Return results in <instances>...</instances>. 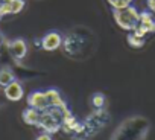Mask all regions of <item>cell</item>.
<instances>
[{"label":"cell","instance_id":"6da1fadb","mask_svg":"<svg viewBox=\"0 0 155 140\" xmlns=\"http://www.w3.org/2000/svg\"><path fill=\"white\" fill-rule=\"evenodd\" d=\"M149 125L141 117L128 119L116 132L113 140H144Z\"/></svg>","mask_w":155,"mask_h":140},{"label":"cell","instance_id":"7a4b0ae2","mask_svg":"<svg viewBox=\"0 0 155 140\" xmlns=\"http://www.w3.org/2000/svg\"><path fill=\"white\" fill-rule=\"evenodd\" d=\"M113 17L116 25L126 32L135 31L140 23V11L132 5L125 9H113Z\"/></svg>","mask_w":155,"mask_h":140},{"label":"cell","instance_id":"3957f363","mask_svg":"<svg viewBox=\"0 0 155 140\" xmlns=\"http://www.w3.org/2000/svg\"><path fill=\"white\" fill-rule=\"evenodd\" d=\"M135 32L143 35V37H146L147 34L155 32V18H153V14L150 11L140 12V23H138Z\"/></svg>","mask_w":155,"mask_h":140},{"label":"cell","instance_id":"277c9868","mask_svg":"<svg viewBox=\"0 0 155 140\" xmlns=\"http://www.w3.org/2000/svg\"><path fill=\"white\" fill-rule=\"evenodd\" d=\"M62 41H64V38L58 31H50L41 38V49H44L47 52L58 50L62 46Z\"/></svg>","mask_w":155,"mask_h":140},{"label":"cell","instance_id":"5b68a950","mask_svg":"<svg viewBox=\"0 0 155 140\" xmlns=\"http://www.w3.org/2000/svg\"><path fill=\"white\" fill-rule=\"evenodd\" d=\"M28 107H32L38 111H44V110L50 108L47 92H32L28 96Z\"/></svg>","mask_w":155,"mask_h":140},{"label":"cell","instance_id":"8992f818","mask_svg":"<svg viewBox=\"0 0 155 140\" xmlns=\"http://www.w3.org/2000/svg\"><path fill=\"white\" fill-rule=\"evenodd\" d=\"M6 46H8V50L9 53L12 55V58L15 59H23L26 55H28V44L25 40L21 38H15L12 41H5Z\"/></svg>","mask_w":155,"mask_h":140},{"label":"cell","instance_id":"52a82bcc","mask_svg":"<svg viewBox=\"0 0 155 140\" xmlns=\"http://www.w3.org/2000/svg\"><path fill=\"white\" fill-rule=\"evenodd\" d=\"M3 93H5V98H6L8 101H11V102H18V101H21L23 96H25L23 85H21L17 79L12 81L9 85L5 87V88H3Z\"/></svg>","mask_w":155,"mask_h":140},{"label":"cell","instance_id":"ba28073f","mask_svg":"<svg viewBox=\"0 0 155 140\" xmlns=\"http://www.w3.org/2000/svg\"><path fill=\"white\" fill-rule=\"evenodd\" d=\"M40 114L41 111L32 108V107H28L26 110H23L21 113V117H23V122L26 125H31V126H38V122H40Z\"/></svg>","mask_w":155,"mask_h":140},{"label":"cell","instance_id":"9c48e42d","mask_svg":"<svg viewBox=\"0 0 155 140\" xmlns=\"http://www.w3.org/2000/svg\"><path fill=\"white\" fill-rule=\"evenodd\" d=\"M12 81H15V73L12 72V68H11L9 65L0 67V87L5 88V87L9 85Z\"/></svg>","mask_w":155,"mask_h":140},{"label":"cell","instance_id":"30bf717a","mask_svg":"<svg viewBox=\"0 0 155 140\" xmlns=\"http://www.w3.org/2000/svg\"><path fill=\"white\" fill-rule=\"evenodd\" d=\"M126 41H128V44H129V46H132V47L138 49V47H143V44H144V37H143V35H140V34H137L135 31H132V32H129V34H128Z\"/></svg>","mask_w":155,"mask_h":140},{"label":"cell","instance_id":"8fae6325","mask_svg":"<svg viewBox=\"0 0 155 140\" xmlns=\"http://www.w3.org/2000/svg\"><path fill=\"white\" fill-rule=\"evenodd\" d=\"M105 102H107V98H105L104 93H94L91 96V105L96 110H102L105 107Z\"/></svg>","mask_w":155,"mask_h":140},{"label":"cell","instance_id":"7c38bea8","mask_svg":"<svg viewBox=\"0 0 155 140\" xmlns=\"http://www.w3.org/2000/svg\"><path fill=\"white\" fill-rule=\"evenodd\" d=\"M107 2L113 9H125L132 5L134 0H107Z\"/></svg>","mask_w":155,"mask_h":140},{"label":"cell","instance_id":"4fadbf2b","mask_svg":"<svg viewBox=\"0 0 155 140\" xmlns=\"http://www.w3.org/2000/svg\"><path fill=\"white\" fill-rule=\"evenodd\" d=\"M0 15L6 17V15H12V8L9 0H0Z\"/></svg>","mask_w":155,"mask_h":140},{"label":"cell","instance_id":"5bb4252c","mask_svg":"<svg viewBox=\"0 0 155 140\" xmlns=\"http://www.w3.org/2000/svg\"><path fill=\"white\" fill-rule=\"evenodd\" d=\"M9 3H11V8H12V14H20L26 6L25 0H9Z\"/></svg>","mask_w":155,"mask_h":140},{"label":"cell","instance_id":"9a60e30c","mask_svg":"<svg viewBox=\"0 0 155 140\" xmlns=\"http://www.w3.org/2000/svg\"><path fill=\"white\" fill-rule=\"evenodd\" d=\"M35 140H53V138H52V134H49V132H44V131H43L40 135H37V138H35Z\"/></svg>","mask_w":155,"mask_h":140},{"label":"cell","instance_id":"2e32d148","mask_svg":"<svg viewBox=\"0 0 155 140\" xmlns=\"http://www.w3.org/2000/svg\"><path fill=\"white\" fill-rule=\"evenodd\" d=\"M146 6H147V11L155 14V0H146Z\"/></svg>","mask_w":155,"mask_h":140},{"label":"cell","instance_id":"e0dca14e","mask_svg":"<svg viewBox=\"0 0 155 140\" xmlns=\"http://www.w3.org/2000/svg\"><path fill=\"white\" fill-rule=\"evenodd\" d=\"M0 41H3V35H2V32H0Z\"/></svg>","mask_w":155,"mask_h":140},{"label":"cell","instance_id":"ac0fdd59","mask_svg":"<svg viewBox=\"0 0 155 140\" xmlns=\"http://www.w3.org/2000/svg\"><path fill=\"white\" fill-rule=\"evenodd\" d=\"M0 47H2V41H0Z\"/></svg>","mask_w":155,"mask_h":140},{"label":"cell","instance_id":"d6986e66","mask_svg":"<svg viewBox=\"0 0 155 140\" xmlns=\"http://www.w3.org/2000/svg\"><path fill=\"white\" fill-rule=\"evenodd\" d=\"M0 20H2V15H0Z\"/></svg>","mask_w":155,"mask_h":140},{"label":"cell","instance_id":"ffe728a7","mask_svg":"<svg viewBox=\"0 0 155 140\" xmlns=\"http://www.w3.org/2000/svg\"><path fill=\"white\" fill-rule=\"evenodd\" d=\"M74 140H79V138H74Z\"/></svg>","mask_w":155,"mask_h":140}]
</instances>
